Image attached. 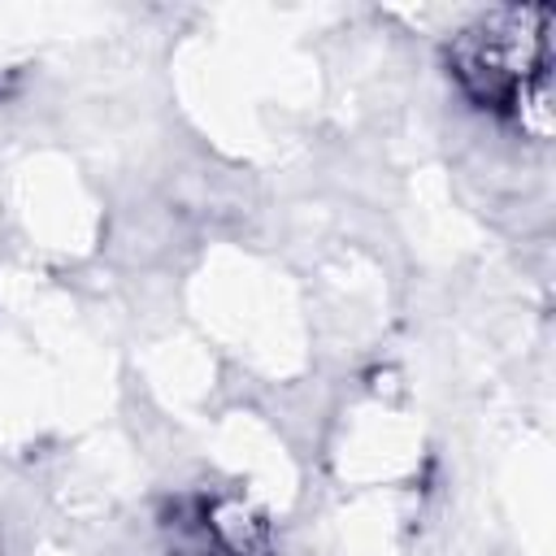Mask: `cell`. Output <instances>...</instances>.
<instances>
[{"label":"cell","instance_id":"1","mask_svg":"<svg viewBox=\"0 0 556 556\" xmlns=\"http://www.w3.org/2000/svg\"><path fill=\"white\" fill-rule=\"evenodd\" d=\"M547 26H552V9L513 4L482 13L447 43V74L456 78V87L478 109L508 117L521 130H534L539 139L552 130Z\"/></svg>","mask_w":556,"mask_h":556}]
</instances>
